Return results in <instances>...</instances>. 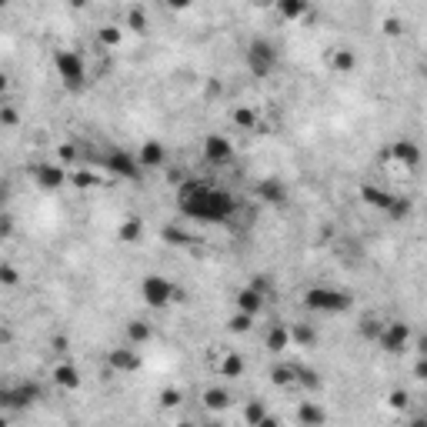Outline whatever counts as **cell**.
Segmentation results:
<instances>
[{
    "mask_svg": "<svg viewBox=\"0 0 427 427\" xmlns=\"http://www.w3.org/2000/svg\"><path fill=\"white\" fill-rule=\"evenodd\" d=\"M177 211L207 227H224L237 214V197L211 181H183L177 187Z\"/></svg>",
    "mask_w": 427,
    "mask_h": 427,
    "instance_id": "obj_1",
    "label": "cell"
},
{
    "mask_svg": "<svg viewBox=\"0 0 427 427\" xmlns=\"http://www.w3.org/2000/svg\"><path fill=\"white\" fill-rule=\"evenodd\" d=\"M354 304V297L340 287H327V284H317V287L304 290V307L310 314H320V317H334V314H347Z\"/></svg>",
    "mask_w": 427,
    "mask_h": 427,
    "instance_id": "obj_2",
    "label": "cell"
},
{
    "mask_svg": "<svg viewBox=\"0 0 427 427\" xmlns=\"http://www.w3.org/2000/svg\"><path fill=\"white\" fill-rule=\"evenodd\" d=\"M277 63H280V50H277L274 40H267V37H250L244 47V67L250 77H271L277 70Z\"/></svg>",
    "mask_w": 427,
    "mask_h": 427,
    "instance_id": "obj_3",
    "label": "cell"
},
{
    "mask_svg": "<svg viewBox=\"0 0 427 427\" xmlns=\"http://www.w3.org/2000/svg\"><path fill=\"white\" fill-rule=\"evenodd\" d=\"M54 70H57V80L63 84V91L80 93L87 91V63L77 50H54Z\"/></svg>",
    "mask_w": 427,
    "mask_h": 427,
    "instance_id": "obj_4",
    "label": "cell"
},
{
    "mask_svg": "<svg viewBox=\"0 0 427 427\" xmlns=\"http://www.w3.org/2000/svg\"><path fill=\"white\" fill-rule=\"evenodd\" d=\"M137 290H140V301H144L147 307H153V310H164V307H170L177 297H181V287L164 274H147L144 280H140Z\"/></svg>",
    "mask_w": 427,
    "mask_h": 427,
    "instance_id": "obj_5",
    "label": "cell"
},
{
    "mask_svg": "<svg viewBox=\"0 0 427 427\" xmlns=\"http://www.w3.org/2000/svg\"><path fill=\"white\" fill-rule=\"evenodd\" d=\"M40 394H44V387L37 381H17V384H3L0 387V407L3 411H27V407H33L37 400H40Z\"/></svg>",
    "mask_w": 427,
    "mask_h": 427,
    "instance_id": "obj_6",
    "label": "cell"
},
{
    "mask_svg": "<svg viewBox=\"0 0 427 427\" xmlns=\"http://www.w3.org/2000/svg\"><path fill=\"white\" fill-rule=\"evenodd\" d=\"M31 181L37 190H44V194H54V190H63L67 187V170H63V164H57V160H37L31 167Z\"/></svg>",
    "mask_w": 427,
    "mask_h": 427,
    "instance_id": "obj_7",
    "label": "cell"
},
{
    "mask_svg": "<svg viewBox=\"0 0 427 427\" xmlns=\"http://www.w3.org/2000/svg\"><path fill=\"white\" fill-rule=\"evenodd\" d=\"M104 167L107 174H114L117 181H144V167L137 164V157L130 151H107L104 153Z\"/></svg>",
    "mask_w": 427,
    "mask_h": 427,
    "instance_id": "obj_8",
    "label": "cell"
},
{
    "mask_svg": "<svg viewBox=\"0 0 427 427\" xmlns=\"http://www.w3.org/2000/svg\"><path fill=\"white\" fill-rule=\"evenodd\" d=\"M374 340H377V347L384 354H400L407 351V344H411V327L404 320H387V324H381Z\"/></svg>",
    "mask_w": 427,
    "mask_h": 427,
    "instance_id": "obj_9",
    "label": "cell"
},
{
    "mask_svg": "<svg viewBox=\"0 0 427 427\" xmlns=\"http://www.w3.org/2000/svg\"><path fill=\"white\" fill-rule=\"evenodd\" d=\"M104 361H107V370H110V374H134V370H140V354L130 340L110 347Z\"/></svg>",
    "mask_w": 427,
    "mask_h": 427,
    "instance_id": "obj_10",
    "label": "cell"
},
{
    "mask_svg": "<svg viewBox=\"0 0 427 427\" xmlns=\"http://www.w3.org/2000/svg\"><path fill=\"white\" fill-rule=\"evenodd\" d=\"M200 153H204V160L214 164V167H227L230 160H234V144L224 134H207L204 144H200Z\"/></svg>",
    "mask_w": 427,
    "mask_h": 427,
    "instance_id": "obj_11",
    "label": "cell"
},
{
    "mask_svg": "<svg viewBox=\"0 0 427 427\" xmlns=\"http://www.w3.org/2000/svg\"><path fill=\"white\" fill-rule=\"evenodd\" d=\"M267 287H271V284H264V280H254L250 287H241L237 290V297H234L237 310H244V314H250V317H257L260 310H264V301H267Z\"/></svg>",
    "mask_w": 427,
    "mask_h": 427,
    "instance_id": "obj_12",
    "label": "cell"
},
{
    "mask_svg": "<svg viewBox=\"0 0 427 427\" xmlns=\"http://www.w3.org/2000/svg\"><path fill=\"white\" fill-rule=\"evenodd\" d=\"M391 160L400 164V167H407V170H417L421 167V144L411 137L394 140V144H391Z\"/></svg>",
    "mask_w": 427,
    "mask_h": 427,
    "instance_id": "obj_13",
    "label": "cell"
},
{
    "mask_svg": "<svg viewBox=\"0 0 427 427\" xmlns=\"http://www.w3.org/2000/svg\"><path fill=\"white\" fill-rule=\"evenodd\" d=\"M134 157H137V164L144 170H157V167H164V160H167V147L160 140H144Z\"/></svg>",
    "mask_w": 427,
    "mask_h": 427,
    "instance_id": "obj_14",
    "label": "cell"
},
{
    "mask_svg": "<svg viewBox=\"0 0 427 427\" xmlns=\"http://www.w3.org/2000/svg\"><path fill=\"white\" fill-rule=\"evenodd\" d=\"M257 197L264 204H271V207H284L287 204V183L280 181V177H264L257 183Z\"/></svg>",
    "mask_w": 427,
    "mask_h": 427,
    "instance_id": "obj_15",
    "label": "cell"
},
{
    "mask_svg": "<svg viewBox=\"0 0 427 427\" xmlns=\"http://www.w3.org/2000/svg\"><path fill=\"white\" fill-rule=\"evenodd\" d=\"M54 384L61 387V391H80V370H77L70 361H61V364H54Z\"/></svg>",
    "mask_w": 427,
    "mask_h": 427,
    "instance_id": "obj_16",
    "label": "cell"
},
{
    "mask_svg": "<svg viewBox=\"0 0 427 427\" xmlns=\"http://www.w3.org/2000/svg\"><path fill=\"white\" fill-rule=\"evenodd\" d=\"M361 200H364L367 207H374V211H387L391 207V200H394V194L391 190H384V187H374V183H364L361 187Z\"/></svg>",
    "mask_w": 427,
    "mask_h": 427,
    "instance_id": "obj_17",
    "label": "cell"
},
{
    "mask_svg": "<svg viewBox=\"0 0 427 427\" xmlns=\"http://www.w3.org/2000/svg\"><path fill=\"white\" fill-rule=\"evenodd\" d=\"M264 344H267V351H271V354H284L290 347V327L274 324V327L264 334Z\"/></svg>",
    "mask_w": 427,
    "mask_h": 427,
    "instance_id": "obj_18",
    "label": "cell"
},
{
    "mask_svg": "<svg viewBox=\"0 0 427 427\" xmlns=\"http://www.w3.org/2000/svg\"><path fill=\"white\" fill-rule=\"evenodd\" d=\"M274 7L284 20H304L310 14V0H277Z\"/></svg>",
    "mask_w": 427,
    "mask_h": 427,
    "instance_id": "obj_19",
    "label": "cell"
},
{
    "mask_svg": "<svg viewBox=\"0 0 427 427\" xmlns=\"http://www.w3.org/2000/svg\"><path fill=\"white\" fill-rule=\"evenodd\" d=\"M117 237H121L123 244H140L144 241V220L140 217H127L121 227H117Z\"/></svg>",
    "mask_w": 427,
    "mask_h": 427,
    "instance_id": "obj_20",
    "label": "cell"
},
{
    "mask_svg": "<svg viewBox=\"0 0 427 427\" xmlns=\"http://www.w3.org/2000/svg\"><path fill=\"white\" fill-rule=\"evenodd\" d=\"M244 357H241V354L237 351H230V354H224V357H220V364H217V370H220V374H224V377H227V381H234V377H241V374H244Z\"/></svg>",
    "mask_w": 427,
    "mask_h": 427,
    "instance_id": "obj_21",
    "label": "cell"
},
{
    "mask_svg": "<svg viewBox=\"0 0 427 427\" xmlns=\"http://www.w3.org/2000/svg\"><path fill=\"white\" fill-rule=\"evenodd\" d=\"M244 421L250 427H267V424H274V417H271V414H267V407H264V404H260V400H250V404H247L244 407Z\"/></svg>",
    "mask_w": 427,
    "mask_h": 427,
    "instance_id": "obj_22",
    "label": "cell"
},
{
    "mask_svg": "<svg viewBox=\"0 0 427 427\" xmlns=\"http://www.w3.org/2000/svg\"><path fill=\"white\" fill-rule=\"evenodd\" d=\"M204 407L224 411V407H230V394L224 391V387H207V391H204Z\"/></svg>",
    "mask_w": 427,
    "mask_h": 427,
    "instance_id": "obj_23",
    "label": "cell"
},
{
    "mask_svg": "<svg viewBox=\"0 0 427 427\" xmlns=\"http://www.w3.org/2000/svg\"><path fill=\"white\" fill-rule=\"evenodd\" d=\"M384 214H387L391 220H407V217L414 214V200H411V197H397V194H394L391 207H387Z\"/></svg>",
    "mask_w": 427,
    "mask_h": 427,
    "instance_id": "obj_24",
    "label": "cell"
},
{
    "mask_svg": "<svg viewBox=\"0 0 427 427\" xmlns=\"http://www.w3.org/2000/svg\"><path fill=\"white\" fill-rule=\"evenodd\" d=\"M151 324H144V320H130V324H127V340H130V344H134V347H140V344H147V340H151Z\"/></svg>",
    "mask_w": 427,
    "mask_h": 427,
    "instance_id": "obj_25",
    "label": "cell"
},
{
    "mask_svg": "<svg viewBox=\"0 0 427 427\" xmlns=\"http://www.w3.org/2000/svg\"><path fill=\"white\" fill-rule=\"evenodd\" d=\"M331 63H334L337 74H351L354 67H357V57H354V50H347V47H340V50H334V57H331Z\"/></svg>",
    "mask_w": 427,
    "mask_h": 427,
    "instance_id": "obj_26",
    "label": "cell"
},
{
    "mask_svg": "<svg viewBox=\"0 0 427 427\" xmlns=\"http://www.w3.org/2000/svg\"><path fill=\"white\" fill-rule=\"evenodd\" d=\"M314 340H317L314 327H307V324H294V327H290V344H304V347H310Z\"/></svg>",
    "mask_w": 427,
    "mask_h": 427,
    "instance_id": "obj_27",
    "label": "cell"
},
{
    "mask_svg": "<svg viewBox=\"0 0 427 427\" xmlns=\"http://www.w3.org/2000/svg\"><path fill=\"white\" fill-rule=\"evenodd\" d=\"M294 384H301V387H307V391H317L320 377L310 370V367H294Z\"/></svg>",
    "mask_w": 427,
    "mask_h": 427,
    "instance_id": "obj_28",
    "label": "cell"
},
{
    "mask_svg": "<svg viewBox=\"0 0 427 427\" xmlns=\"http://www.w3.org/2000/svg\"><path fill=\"white\" fill-rule=\"evenodd\" d=\"M250 324H254V317L244 314V310H237V314L227 320V331L230 334H247V331H250Z\"/></svg>",
    "mask_w": 427,
    "mask_h": 427,
    "instance_id": "obj_29",
    "label": "cell"
},
{
    "mask_svg": "<svg viewBox=\"0 0 427 427\" xmlns=\"http://www.w3.org/2000/svg\"><path fill=\"white\" fill-rule=\"evenodd\" d=\"M297 421H301V424H324V421H327V414L320 411V407H314V404H304L301 414H297Z\"/></svg>",
    "mask_w": 427,
    "mask_h": 427,
    "instance_id": "obj_30",
    "label": "cell"
},
{
    "mask_svg": "<svg viewBox=\"0 0 427 427\" xmlns=\"http://www.w3.org/2000/svg\"><path fill=\"white\" fill-rule=\"evenodd\" d=\"M271 381H274L277 387H294V367H274Z\"/></svg>",
    "mask_w": 427,
    "mask_h": 427,
    "instance_id": "obj_31",
    "label": "cell"
},
{
    "mask_svg": "<svg viewBox=\"0 0 427 427\" xmlns=\"http://www.w3.org/2000/svg\"><path fill=\"white\" fill-rule=\"evenodd\" d=\"M0 284H7V287L20 284V271H17L14 264H0Z\"/></svg>",
    "mask_w": 427,
    "mask_h": 427,
    "instance_id": "obj_32",
    "label": "cell"
},
{
    "mask_svg": "<svg viewBox=\"0 0 427 427\" xmlns=\"http://www.w3.org/2000/svg\"><path fill=\"white\" fill-rule=\"evenodd\" d=\"M127 24H130L137 33H144V31H147V14L137 7V10H130V14H127Z\"/></svg>",
    "mask_w": 427,
    "mask_h": 427,
    "instance_id": "obj_33",
    "label": "cell"
},
{
    "mask_svg": "<svg viewBox=\"0 0 427 427\" xmlns=\"http://www.w3.org/2000/svg\"><path fill=\"white\" fill-rule=\"evenodd\" d=\"M377 331H381V320H377V317H364V320H361V334H364L367 340H374V337H377Z\"/></svg>",
    "mask_w": 427,
    "mask_h": 427,
    "instance_id": "obj_34",
    "label": "cell"
},
{
    "mask_svg": "<svg viewBox=\"0 0 427 427\" xmlns=\"http://www.w3.org/2000/svg\"><path fill=\"white\" fill-rule=\"evenodd\" d=\"M234 123H241V127H254V110L250 107H241V110H234Z\"/></svg>",
    "mask_w": 427,
    "mask_h": 427,
    "instance_id": "obj_35",
    "label": "cell"
},
{
    "mask_svg": "<svg viewBox=\"0 0 427 427\" xmlns=\"http://www.w3.org/2000/svg\"><path fill=\"white\" fill-rule=\"evenodd\" d=\"M100 44L117 47L121 44V31H117V27H104V31H100Z\"/></svg>",
    "mask_w": 427,
    "mask_h": 427,
    "instance_id": "obj_36",
    "label": "cell"
},
{
    "mask_svg": "<svg viewBox=\"0 0 427 427\" xmlns=\"http://www.w3.org/2000/svg\"><path fill=\"white\" fill-rule=\"evenodd\" d=\"M17 121H20V114H17L14 107H0V123L3 127H14Z\"/></svg>",
    "mask_w": 427,
    "mask_h": 427,
    "instance_id": "obj_37",
    "label": "cell"
},
{
    "mask_svg": "<svg viewBox=\"0 0 427 427\" xmlns=\"http://www.w3.org/2000/svg\"><path fill=\"white\" fill-rule=\"evenodd\" d=\"M74 183L77 187H97V177H93L91 170H80V174H74Z\"/></svg>",
    "mask_w": 427,
    "mask_h": 427,
    "instance_id": "obj_38",
    "label": "cell"
},
{
    "mask_svg": "<svg viewBox=\"0 0 427 427\" xmlns=\"http://www.w3.org/2000/svg\"><path fill=\"white\" fill-rule=\"evenodd\" d=\"M164 3H167L174 14H183V10H190V7H194V0H164Z\"/></svg>",
    "mask_w": 427,
    "mask_h": 427,
    "instance_id": "obj_39",
    "label": "cell"
},
{
    "mask_svg": "<svg viewBox=\"0 0 427 427\" xmlns=\"http://www.w3.org/2000/svg\"><path fill=\"white\" fill-rule=\"evenodd\" d=\"M391 407H407V394H404V391H394V394H391Z\"/></svg>",
    "mask_w": 427,
    "mask_h": 427,
    "instance_id": "obj_40",
    "label": "cell"
},
{
    "mask_svg": "<svg viewBox=\"0 0 427 427\" xmlns=\"http://www.w3.org/2000/svg\"><path fill=\"white\" fill-rule=\"evenodd\" d=\"M160 400H164L167 407H174V404H181V394H177V391H164V394H160Z\"/></svg>",
    "mask_w": 427,
    "mask_h": 427,
    "instance_id": "obj_41",
    "label": "cell"
},
{
    "mask_svg": "<svg viewBox=\"0 0 427 427\" xmlns=\"http://www.w3.org/2000/svg\"><path fill=\"white\" fill-rule=\"evenodd\" d=\"M424 370H427V367H424V361H417V367H414V377H421V381H424V377H427Z\"/></svg>",
    "mask_w": 427,
    "mask_h": 427,
    "instance_id": "obj_42",
    "label": "cell"
},
{
    "mask_svg": "<svg viewBox=\"0 0 427 427\" xmlns=\"http://www.w3.org/2000/svg\"><path fill=\"white\" fill-rule=\"evenodd\" d=\"M0 234H10V217H0Z\"/></svg>",
    "mask_w": 427,
    "mask_h": 427,
    "instance_id": "obj_43",
    "label": "cell"
},
{
    "mask_svg": "<svg viewBox=\"0 0 427 427\" xmlns=\"http://www.w3.org/2000/svg\"><path fill=\"white\" fill-rule=\"evenodd\" d=\"M250 3H254V7H274L277 0H250Z\"/></svg>",
    "mask_w": 427,
    "mask_h": 427,
    "instance_id": "obj_44",
    "label": "cell"
},
{
    "mask_svg": "<svg viewBox=\"0 0 427 427\" xmlns=\"http://www.w3.org/2000/svg\"><path fill=\"white\" fill-rule=\"evenodd\" d=\"M91 0H70V7H87Z\"/></svg>",
    "mask_w": 427,
    "mask_h": 427,
    "instance_id": "obj_45",
    "label": "cell"
},
{
    "mask_svg": "<svg viewBox=\"0 0 427 427\" xmlns=\"http://www.w3.org/2000/svg\"><path fill=\"white\" fill-rule=\"evenodd\" d=\"M7 91V74H0V93Z\"/></svg>",
    "mask_w": 427,
    "mask_h": 427,
    "instance_id": "obj_46",
    "label": "cell"
},
{
    "mask_svg": "<svg viewBox=\"0 0 427 427\" xmlns=\"http://www.w3.org/2000/svg\"><path fill=\"white\" fill-rule=\"evenodd\" d=\"M10 7V0H0V10H7Z\"/></svg>",
    "mask_w": 427,
    "mask_h": 427,
    "instance_id": "obj_47",
    "label": "cell"
}]
</instances>
